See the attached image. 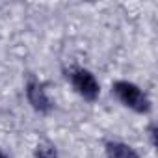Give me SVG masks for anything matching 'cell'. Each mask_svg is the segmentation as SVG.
<instances>
[{
    "label": "cell",
    "mask_w": 158,
    "mask_h": 158,
    "mask_svg": "<svg viewBox=\"0 0 158 158\" xmlns=\"http://www.w3.org/2000/svg\"><path fill=\"white\" fill-rule=\"evenodd\" d=\"M114 95L130 110H134L136 114H147L151 110V101L147 99V95L132 82L127 80H117L112 86Z\"/></svg>",
    "instance_id": "6da1fadb"
},
{
    "label": "cell",
    "mask_w": 158,
    "mask_h": 158,
    "mask_svg": "<svg viewBox=\"0 0 158 158\" xmlns=\"http://www.w3.org/2000/svg\"><path fill=\"white\" fill-rule=\"evenodd\" d=\"M34 154H35V158H58V151H56V147H54L50 141H47V139L37 143Z\"/></svg>",
    "instance_id": "5b68a950"
},
{
    "label": "cell",
    "mask_w": 158,
    "mask_h": 158,
    "mask_svg": "<svg viewBox=\"0 0 158 158\" xmlns=\"http://www.w3.org/2000/svg\"><path fill=\"white\" fill-rule=\"evenodd\" d=\"M106 154H108V158H139V154L134 147L121 143V141H108Z\"/></svg>",
    "instance_id": "277c9868"
},
{
    "label": "cell",
    "mask_w": 158,
    "mask_h": 158,
    "mask_svg": "<svg viewBox=\"0 0 158 158\" xmlns=\"http://www.w3.org/2000/svg\"><path fill=\"white\" fill-rule=\"evenodd\" d=\"M67 78L71 80L73 88L76 89V93L84 97L86 101H97L99 93H101V88H99V82L97 78L88 71V69H82V67H74L71 69V73L67 74Z\"/></svg>",
    "instance_id": "7a4b0ae2"
},
{
    "label": "cell",
    "mask_w": 158,
    "mask_h": 158,
    "mask_svg": "<svg viewBox=\"0 0 158 158\" xmlns=\"http://www.w3.org/2000/svg\"><path fill=\"white\" fill-rule=\"evenodd\" d=\"M26 99L32 104V108L39 114H48L52 110V102L45 91V86L35 78H30L26 82Z\"/></svg>",
    "instance_id": "3957f363"
},
{
    "label": "cell",
    "mask_w": 158,
    "mask_h": 158,
    "mask_svg": "<svg viewBox=\"0 0 158 158\" xmlns=\"http://www.w3.org/2000/svg\"><path fill=\"white\" fill-rule=\"evenodd\" d=\"M0 158H8V154H6V152H4L2 149H0Z\"/></svg>",
    "instance_id": "8992f818"
}]
</instances>
